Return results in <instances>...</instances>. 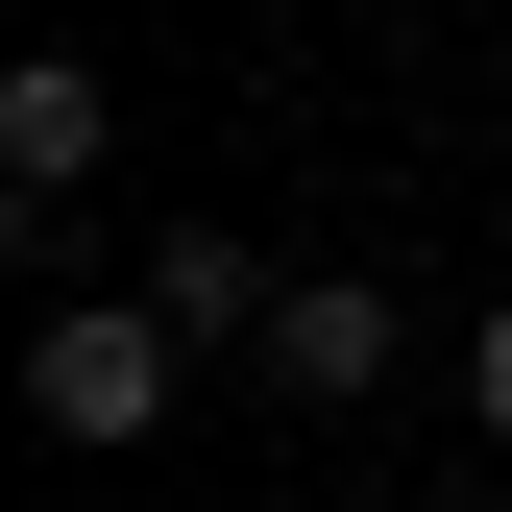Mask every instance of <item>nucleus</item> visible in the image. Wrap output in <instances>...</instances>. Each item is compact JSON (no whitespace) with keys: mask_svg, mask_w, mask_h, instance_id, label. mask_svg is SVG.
Here are the masks:
<instances>
[{"mask_svg":"<svg viewBox=\"0 0 512 512\" xmlns=\"http://www.w3.org/2000/svg\"><path fill=\"white\" fill-rule=\"evenodd\" d=\"M171 366H196V317H171V293H74V317L25 342V415H49V439H147Z\"/></svg>","mask_w":512,"mask_h":512,"instance_id":"1","label":"nucleus"},{"mask_svg":"<svg viewBox=\"0 0 512 512\" xmlns=\"http://www.w3.org/2000/svg\"><path fill=\"white\" fill-rule=\"evenodd\" d=\"M98 122H122V98H98V49H25V74H0V171H25V220L98 171Z\"/></svg>","mask_w":512,"mask_h":512,"instance_id":"2","label":"nucleus"},{"mask_svg":"<svg viewBox=\"0 0 512 512\" xmlns=\"http://www.w3.org/2000/svg\"><path fill=\"white\" fill-rule=\"evenodd\" d=\"M269 366H293L317 415H342V391H391V293H366V269H293V293H269Z\"/></svg>","mask_w":512,"mask_h":512,"instance_id":"3","label":"nucleus"},{"mask_svg":"<svg viewBox=\"0 0 512 512\" xmlns=\"http://www.w3.org/2000/svg\"><path fill=\"white\" fill-rule=\"evenodd\" d=\"M147 293H171V317H196V342H269V293H293V269H244V244H220V220H171V244H147Z\"/></svg>","mask_w":512,"mask_h":512,"instance_id":"4","label":"nucleus"},{"mask_svg":"<svg viewBox=\"0 0 512 512\" xmlns=\"http://www.w3.org/2000/svg\"><path fill=\"white\" fill-rule=\"evenodd\" d=\"M464 391H488V439H512V317H488V342H464Z\"/></svg>","mask_w":512,"mask_h":512,"instance_id":"5","label":"nucleus"}]
</instances>
